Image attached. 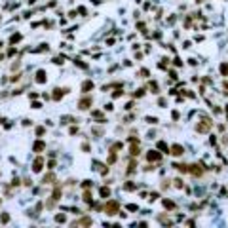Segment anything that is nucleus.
<instances>
[{"instance_id": "nucleus-9", "label": "nucleus", "mask_w": 228, "mask_h": 228, "mask_svg": "<svg viewBox=\"0 0 228 228\" xmlns=\"http://www.w3.org/2000/svg\"><path fill=\"white\" fill-rule=\"evenodd\" d=\"M91 89H93V82H91V80H86V82H82V91H84V93L91 91Z\"/></svg>"}, {"instance_id": "nucleus-3", "label": "nucleus", "mask_w": 228, "mask_h": 228, "mask_svg": "<svg viewBox=\"0 0 228 228\" xmlns=\"http://www.w3.org/2000/svg\"><path fill=\"white\" fill-rule=\"evenodd\" d=\"M91 105H93V99H91V97H82V99H80V103H78V108L80 110H87L89 107H91Z\"/></svg>"}, {"instance_id": "nucleus-11", "label": "nucleus", "mask_w": 228, "mask_h": 228, "mask_svg": "<svg viewBox=\"0 0 228 228\" xmlns=\"http://www.w3.org/2000/svg\"><path fill=\"white\" fill-rule=\"evenodd\" d=\"M93 221H91V219H87V217H84V219H80V221L78 222H74V224H82V226H89V224H91Z\"/></svg>"}, {"instance_id": "nucleus-8", "label": "nucleus", "mask_w": 228, "mask_h": 228, "mask_svg": "<svg viewBox=\"0 0 228 228\" xmlns=\"http://www.w3.org/2000/svg\"><path fill=\"white\" fill-rule=\"evenodd\" d=\"M46 80H48L46 70H38V72H36V82H38V84H44Z\"/></svg>"}, {"instance_id": "nucleus-28", "label": "nucleus", "mask_w": 228, "mask_h": 228, "mask_svg": "<svg viewBox=\"0 0 228 228\" xmlns=\"http://www.w3.org/2000/svg\"><path fill=\"white\" fill-rule=\"evenodd\" d=\"M127 209H129V211H135V209H137V205H135V203H131V205H127Z\"/></svg>"}, {"instance_id": "nucleus-13", "label": "nucleus", "mask_w": 228, "mask_h": 228, "mask_svg": "<svg viewBox=\"0 0 228 228\" xmlns=\"http://www.w3.org/2000/svg\"><path fill=\"white\" fill-rule=\"evenodd\" d=\"M44 148H46V144H44L42 141H36V143H34V150H36V152H40V150H44Z\"/></svg>"}, {"instance_id": "nucleus-27", "label": "nucleus", "mask_w": 228, "mask_h": 228, "mask_svg": "<svg viewBox=\"0 0 228 228\" xmlns=\"http://www.w3.org/2000/svg\"><path fill=\"white\" fill-rule=\"evenodd\" d=\"M120 95H124V91H122V89H118V91H116V93H114L112 97H120Z\"/></svg>"}, {"instance_id": "nucleus-25", "label": "nucleus", "mask_w": 228, "mask_h": 228, "mask_svg": "<svg viewBox=\"0 0 228 228\" xmlns=\"http://www.w3.org/2000/svg\"><path fill=\"white\" fill-rule=\"evenodd\" d=\"M82 186H84V188H89V186H91V181H84Z\"/></svg>"}, {"instance_id": "nucleus-2", "label": "nucleus", "mask_w": 228, "mask_h": 228, "mask_svg": "<svg viewBox=\"0 0 228 228\" xmlns=\"http://www.w3.org/2000/svg\"><path fill=\"white\" fill-rule=\"evenodd\" d=\"M120 211V203L116 200H110L108 203H105V213L107 215H116Z\"/></svg>"}, {"instance_id": "nucleus-20", "label": "nucleus", "mask_w": 228, "mask_h": 228, "mask_svg": "<svg viewBox=\"0 0 228 228\" xmlns=\"http://www.w3.org/2000/svg\"><path fill=\"white\" fill-rule=\"evenodd\" d=\"M173 183H175V186H177V188H183V186H184V183L181 181V179H175Z\"/></svg>"}, {"instance_id": "nucleus-14", "label": "nucleus", "mask_w": 228, "mask_h": 228, "mask_svg": "<svg viewBox=\"0 0 228 228\" xmlns=\"http://www.w3.org/2000/svg\"><path fill=\"white\" fill-rule=\"evenodd\" d=\"M158 148H160V150H164L165 154H169V146H167L164 141H160V143H158Z\"/></svg>"}, {"instance_id": "nucleus-21", "label": "nucleus", "mask_w": 228, "mask_h": 228, "mask_svg": "<svg viewBox=\"0 0 228 228\" xmlns=\"http://www.w3.org/2000/svg\"><path fill=\"white\" fill-rule=\"evenodd\" d=\"M146 122H148V124H156L158 118H154V116H146Z\"/></svg>"}, {"instance_id": "nucleus-10", "label": "nucleus", "mask_w": 228, "mask_h": 228, "mask_svg": "<svg viewBox=\"0 0 228 228\" xmlns=\"http://www.w3.org/2000/svg\"><path fill=\"white\" fill-rule=\"evenodd\" d=\"M173 167L177 171H183V173H188V165L186 164H173Z\"/></svg>"}, {"instance_id": "nucleus-22", "label": "nucleus", "mask_w": 228, "mask_h": 228, "mask_svg": "<svg viewBox=\"0 0 228 228\" xmlns=\"http://www.w3.org/2000/svg\"><path fill=\"white\" fill-rule=\"evenodd\" d=\"M150 89H152V93H158V84L152 82V84H150Z\"/></svg>"}, {"instance_id": "nucleus-23", "label": "nucleus", "mask_w": 228, "mask_h": 228, "mask_svg": "<svg viewBox=\"0 0 228 228\" xmlns=\"http://www.w3.org/2000/svg\"><path fill=\"white\" fill-rule=\"evenodd\" d=\"M139 74H141V78H148V70H146V69H143V70L139 72Z\"/></svg>"}, {"instance_id": "nucleus-17", "label": "nucleus", "mask_w": 228, "mask_h": 228, "mask_svg": "<svg viewBox=\"0 0 228 228\" xmlns=\"http://www.w3.org/2000/svg\"><path fill=\"white\" fill-rule=\"evenodd\" d=\"M91 200H93V198H91V192H89V190H86V192H84V201L91 203Z\"/></svg>"}, {"instance_id": "nucleus-12", "label": "nucleus", "mask_w": 228, "mask_h": 228, "mask_svg": "<svg viewBox=\"0 0 228 228\" xmlns=\"http://www.w3.org/2000/svg\"><path fill=\"white\" fill-rule=\"evenodd\" d=\"M139 152H141V150H139V144L133 143V146L129 148V154H131V156H139Z\"/></svg>"}, {"instance_id": "nucleus-7", "label": "nucleus", "mask_w": 228, "mask_h": 228, "mask_svg": "<svg viewBox=\"0 0 228 228\" xmlns=\"http://www.w3.org/2000/svg\"><path fill=\"white\" fill-rule=\"evenodd\" d=\"M53 91H55V93H53V99H55V101H59L61 97H63L65 93L69 91V89H67V87H65V89H61V87H57V89H53Z\"/></svg>"}, {"instance_id": "nucleus-24", "label": "nucleus", "mask_w": 228, "mask_h": 228, "mask_svg": "<svg viewBox=\"0 0 228 228\" xmlns=\"http://www.w3.org/2000/svg\"><path fill=\"white\" fill-rule=\"evenodd\" d=\"M144 95V89H137L135 91V97H143Z\"/></svg>"}, {"instance_id": "nucleus-19", "label": "nucleus", "mask_w": 228, "mask_h": 228, "mask_svg": "<svg viewBox=\"0 0 228 228\" xmlns=\"http://www.w3.org/2000/svg\"><path fill=\"white\" fill-rule=\"evenodd\" d=\"M221 72H222L224 76H228V65H226V63H222V65H221Z\"/></svg>"}, {"instance_id": "nucleus-26", "label": "nucleus", "mask_w": 228, "mask_h": 228, "mask_svg": "<svg viewBox=\"0 0 228 228\" xmlns=\"http://www.w3.org/2000/svg\"><path fill=\"white\" fill-rule=\"evenodd\" d=\"M57 222H65V215H57Z\"/></svg>"}, {"instance_id": "nucleus-1", "label": "nucleus", "mask_w": 228, "mask_h": 228, "mask_svg": "<svg viewBox=\"0 0 228 228\" xmlns=\"http://www.w3.org/2000/svg\"><path fill=\"white\" fill-rule=\"evenodd\" d=\"M211 126H213V122H211L209 118H203L201 122H198V124H196V131H198V133H207L209 129H211Z\"/></svg>"}, {"instance_id": "nucleus-18", "label": "nucleus", "mask_w": 228, "mask_h": 228, "mask_svg": "<svg viewBox=\"0 0 228 228\" xmlns=\"http://www.w3.org/2000/svg\"><path fill=\"white\" fill-rule=\"evenodd\" d=\"M135 188H137V186H135V184H133L131 181H129V183H126V184H124V190H135Z\"/></svg>"}, {"instance_id": "nucleus-15", "label": "nucleus", "mask_w": 228, "mask_h": 228, "mask_svg": "<svg viewBox=\"0 0 228 228\" xmlns=\"http://www.w3.org/2000/svg\"><path fill=\"white\" fill-rule=\"evenodd\" d=\"M110 196V190L107 188V186H103V188H101V198H105V200H107Z\"/></svg>"}, {"instance_id": "nucleus-16", "label": "nucleus", "mask_w": 228, "mask_h": 228, "mask_svg": "<svg viewBox=\"0 0 228 228\" xmlns=\"http://www.w3.org/2000/svg\"><path fill=\"white\" fill-rule=\"evenodd\" d=\"M164 207L165 209H175V203L171 201V200H164Z\"/></svg>"}, {"instance_id": "nucleus-5", "label": "nucleus", "mask_w": 228, "mask_h": 228, "mask_svg": "<svg viewBox=\"0 0 228 228\" xmlns=\"http://www.w3.org/2000/svg\"><path fill=\"white\" fill-rule=\"evenodd\" d=\"M146 160H148V162H160L162 160V154L158 150H150V152H146Z\"/></svg>"}, {"instance_id": "nucleus-6", "label": "nucleus", "mask_w": 228, "mask_h": 228, "mask_svg": "<svg viewBox=\"0 0 228 228\" xmlns=\"http://www.w3.org/2000/svg\"><path fill=\"white\" fill-rule=\"evenodd\" d=\"M42 165H44V160L42 158H36L34 164H32V171H36V173H38V171H42Z\"/></svg>"}, {"instance_id": "nucleus-4", "label": "nucleus", "mask_w": 228, "mask_h": 228, "mask_svg": "<svg viewBox=\"0 0 228 228\" xmlns=\"http://www.w3.org/2000/svg\"><path fill=\"white\" fill-rule=\"evenodd\" d=\"M169 154H173V156H183V154H184V146H183V144H173V146H169Z\"/></svg>"}]
</instances>
